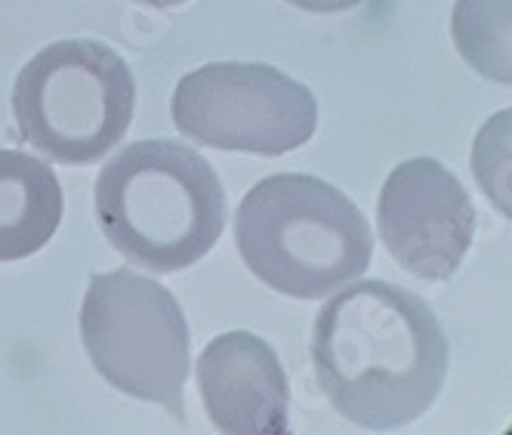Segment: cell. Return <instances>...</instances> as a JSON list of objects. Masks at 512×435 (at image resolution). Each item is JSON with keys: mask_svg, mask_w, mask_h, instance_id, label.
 <instances>
[{"mask_svg": "<svg viewBox=\"0 0 512 435\" xmlns=\"http://www.w3.org/2000/svg\"><path fill=\"white\" fill-rule=\"evenodd\" d=\"M312 371L340 417L398 429L445 386L448 340L432 306L389 281H349L312 324Z\"/></svg>", "mask_w": 512, "mask_h": 435, "instance_id": "cell-1", "label": "cell"}, {"mask_svg": "<svg viewBox=\"0 0 512 435\" xmlns=\"http://www.w3.org/2000/svg\"><path fill=\"white\" fill-rule=\"evenodd\" d=\"M451 38L475 75L512 87V0H457Z\"/></svg>", "mask_w": 512, "mask_h": 435, "instance_id": "cell-10", "label": "cell"}, {"mask_svg": "<svg viewBox=\"0 0 512 435\" xmlns=\"http://www.w3.org/2000/svg\"><path fill=\"white\" fill-rule=\"evenodd\" d=\"M287 4H294L306 13H343L358 7L361 0H287Z\"/></svg>", "mask_w": 512, "mask_h": 435, "instance_id": "cell-12", "label": "cell"}, {"mask_svg": "<svg viewBox=\"0 0 512 435\" xmlns=\"http://www.w3.org/2000/svg\"><path fill=\"white\" fill-rule=\"evenodd\" d=\"M81 340L108 386L182 417L192 340L164 284L130 269L93 275L81 306Z\"/></svg>", "mask_w": 512, "mask_h": 435, "instance_id": "cell-5", "label": "cell"}, {"mask_svg": "<svg viewBox=\"0 0 512 435\" xmlns=\"http://www.w3.org/2000/svg\"><path fill=\"white\" fill-rule=\"evenodd\" d=\"M96 220L127 263L170 275L201 263L223 235L226 195L189 145L145 139L102 167Z\"/></svg>", "mask_w": 512, "mask_h": 435, "instance_id": "cell-2", "label": "cell"}, {"mask_svg": "<svg viewBox=\"0 0 512 435\" xmlns=\"http://www.w3.org/2000/svg\"><path fill=\"white\" fill-rule=\"evenodd\" d=\"M62 223V186L50 164L0 152V263L38 253Z\"/></svg>", "mask_w": 512, "mask_h": 435, "instance_id": "cell-9", "label": "cell"}, {"mask_svg": "<svg viewBox=\"0 0 512 435\" xmlns=\"http://www.w3.org/2000/svg\"><path fill=\"white\" fill-rule=\"evenodd\" d=\"M136 105L127 62L99 41L44 47L16 78L22 142L59 164H93L124 139Z\"/></svg>", "mask_w": 512, "mask_h": 435, "instance_id": "cell-4", "label": "cell"}, {"mask_svg": "<svg viewBox=\"0 0 512 435\" xmlns=\"http://www.w3.org/2000/svg\"><path fill=\"white\" fill-rule=\"evenodd\" d=\"M377 232L389 257L417 278L445 281L475 235V210L460 179L435 158L398 164L383 183Z\"/></svg>", "mask_w": 512, "mask_h": 435, "instance_id": "cell-7", "label": "cell"}, {"mask_svg": "<svg viewBox=\"0 0 512 435\" xmlns=\"http://www.w3.org/2000/svg\"><path fill=\"white\" fill-rule=\"evenodd\" d=\"M244 266L294 300H321L355 281L374 257L364 213L331 183L306 173L260 179L235 213Z\"/></svg>", "mask_w": 512, "mask_h": 435, "instance_id": "cell-3", "label": "cell"}, {"mask_svg": "<svg viewBox=\"0 0 512 435\" xmlns=\"http://www.w3.org/2000/svg\"><path fill=\"white\" fill-rule=\"evenodd\" d=\"M176 130L207 149L284 155L306 145L318 127L312 90L260 62H210L173 90Z\"/></svg>", "mask_w": 512, "mask_h": 435, "instance_id": "cell-6", "label": "cell"}, {"mask_svg": "<svg viewBox=\"0 0 512 435\" xmlns=\"http://www.w3.org/2000/svg\"><path fill=\"white\" fill-rule=\"evenodd\" d=\"M142 7H155V10H173V7H182L189 4V0H136Z\"/></svg>", "mask_w": 512, "mask_h": 435, "instance_id": "cell-13", "label": "cell"}, {"mask_svg": "<svg viewBox=\"0 0 512 435\" xmlns=\"http://www.w3.org/2000/svg\"><path fill=\"white\" fill-rule=\"evenodd\" d=\"M472 176L497 213L512 220V105L491 115L475 133Z\"/></svg>", "mask_w": 512, "mask_h": 435, "instance_id": "cell-11", "label": "cell"}, {"mask_svg": "<svg viewBox=\"0 0 512 435\" xmlns=\"http://www.w3.org/2000/svg\"><path fill=\"white\" fill-rule=\"evenodd\" d=\"M198 386L219 432L275 435L287 429V377L263 337L247 331L213 337L198 358Z\"/></svg>", "mask_w": 512, "mask_h": 435, "instance_id": "cell-8", "label": "cell"}]
</instances>
